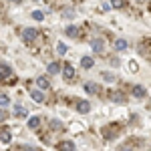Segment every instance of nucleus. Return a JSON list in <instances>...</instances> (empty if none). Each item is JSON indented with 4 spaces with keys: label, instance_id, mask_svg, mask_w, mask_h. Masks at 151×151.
Segmentation results:
<instances>
[{
    "label": "nucleus",
    "instance_id": "nucleus-13",
    "mask_svg": "<svg viewBox=\"0 0 151 151\" xmlns=\"http://www.w3.org/2000/svg\"><path fill=\"white\" fill-rule=\"evenodd\" d=\"M115 48L117 50H125V48H127V40H125V38H117L115 40Z\"/></svg>",
    "mask_w": 151,
    "mask_h": 151
},
{
    "label": "nucleus",
    "instance_id": "nucleus-24",
    "mask_svg": "<svg viewBox=\"0 0 151 151\" xmlns=\"http://www.w3.org/2000/svg\"><path fill=\"white\" fill-rule=\"evenodd\" d=\"M50 127H52V129H63V123L55 119V121H50Z\"/></svg>",
    "mask_w": 151,
    "mask_h": 151
},
{
    "label": "nucleus",
    "instance_id": "nucleus-14",
    "mask_svg": "<svg viewBox=\"0 0 151 151\" xmlns=\"http://www.w3.org/2000/svg\"><path fill=\"white\" fill-rule=\"evenodd\" d=\"M14 115L16 117H26V109H24L22 105H16V107H14Z\"/></svg>",
    "mask_w": 151,
    "mask_h": 151
},
{
    "label": "nucleus",
    "instance_id": "nucleus-19",
    "mask_svg": "<svg viewBox=\"0 0 151 151\" xmlns=\"http://www.w3.org/2000/svg\"><path fill=\"white\" fill-rule=\"evenodd\" d=\"M0 139H2V143H10V131H2Z\"/></svg>",
    "mask_w": 151,
    "mask_h": 151
},
{
    "label": "nucleus",
    "instance_id": "nucleus-11",
    "mask_svg": "<svg viewBox=\"0 0 151 151\" xmlns=\"http://www.w3.org/2000/svg\"><path fill=\"white\" fill-rule=\"evenodd\" d=\"M81 67L83 69H91V67H93V58L91 57H83L81 58Z\"/></svg>",
    "mask_w": 151,
    "mask_h": 151
},
{
    "label": "nucleus",
    "instance_id": "nucleus-4",
    "mask_svg": "<svg viewBox=\"0 0 151 151\" xmlns=\"http://www.w3.org/2000/svg\"><path fill=\"white\" fill-rule=\"evenodd\" d=\"M85 91L91 95H97L99 93V85H95V83H85Z\"/></svg>",
    "mask_w": 151,
    "mask_h": 151
},
{
    "label": "nucleus",
    "instance_id": "nucleus-25",
    "mask_svg": "<svg viewBox=\"0 0 151 151\" xmlns=\"http://www.w3.org/2000/svg\"><path fill=\"white\" fill-rule=\"evenodd\" d=\"M4 119H6V113H4V111L0 109V121H4Z\"/></svg>",
    "mask_w": 151,
    "mask_h": 151
},
{
    "label": "nucleus",
    "instance_id": "nucleus-21",
    "mask_svg": "<svg viewBox=\"0 0 151 151\" xmlns=\"http://www.w3.org/2000/svg\"><path fill=\"white\" fill-rule=\"evenodd\" d=\"M111 4H113L115 8H123V6H125V0H111Z\"/></svg>",
    "mask_w": 151,
    "mask_h": 151
},
{
    "label": "nucleus",
    "instance_id": "nucleus-8",
    "mask_svg": "<svg viewBox=\"0 0 151 151\" xmlns=\"http://www.w3.org/2000/svg\"><path fill=\"white\" fill-rule=\"evenodd\" d=\"M131 93L135 95V97H137V99H143V97H145V89H143V87H141V85H135V87H133V91H131Z\"/></svg>",
    "mask_w": 151,
    "mask_h": 151
},
{
    "label": "nucleus",
    "instance_id": "nucleus-23",
    "mask_svg": "<svg viewBox=\"0 0 151 151\" xmlns=\"http://www.w3.org/2000/svg\"><path fill=\"white\" fill-rule=\"evenodd\" d=\"M42 16H45V14H42L40 10H35V12H32V18H35V20H42Z\"/></svg>",
    "mask_w": 151,
    "mask_h": 151
},
{
    "label": "nucleus",
    "instance_id": "nucleus-17",
    "mask_svg": "<svg viewBox=\"0 0 151 151\" xmlns=\"http://www.w3.org/2000/svg\"><path fill=\"white\" fill-rule=\"evenodd\" d=\"M58 149H67V151H70V149H75V143H73V141H63V143L58 145Z\"/></svg>",
    "mask_w": 151,
    "mask_h": 151
},
{
    "label": "nucleus",
    "instance_id": "nucleus-10",
    "mask_svg": "<svg viewBox=\"0 0 151 151\" xmlns=\"http://www.w3.org/2000/svg\"><path fill=\"white\" fill-rule=\"evenodd\" d=\"M111 101H115V103H123V101H125V95L119 93V91H115V93H111Z\"/></svg>",
    "mask_w": 151,
    "mask_h": 151
},
{
    "label": "nucleus",
    "instance_id": "nucleus-27",
    "mask_svg": "<svg viewBox=\"0 0 151 151\" xmlns=\"http://www.w3.org/2000/svg\"><path fill=\"white\" fill-rule=\"evenodd\" d=\"M0 79H2V77H0Z\"/></svg>",
    "mask_w": 151,
    "mask_h": 151
},
{
    "label": "nucleus",
    "instance_id": "nucleus-15",
    "mask_svg": "<svg viewBox=\"0 0 151 151\" xmlns=\"http://www.w3.org/2000/svg\"><path fill=\"white\" fill-rule=\"evenodd\" d=\"M38 125H40V119L38 117H30L28 119V129H36Z\"/></svg>",
    "mask_w": 151,
    "mask_h": 151
},
{
    "label": "nucleus",
    "instance_id": "nucleus-6",
    "mask_svg": "<svg viewBox=\"0 0 151 151\" xmlns=\"http://www.w3.org/2000/svg\"><path fill=\"white\" fill-rule=\"evenodd\" d=\"M117 129L119 127H105L103 131H105V139H113L117 135Z\"/></svg>",
    "mask_w": 151,
    "mask_h": 151
},
{
    "label": "nucleus",
    "instance_id": "nucleus-7",
    "mask_svg": "<svg viewBox=\"0 0 151 151\" xmlns=\"http://www.w3.org/2000/svg\"><path fill=\"white\" fill-rule=\"evenodd\" d=\"M63 69H65V70H63V73H65V79H69V81H70V79L75 77V69H73V65H65Z\"/></svg>",
    "mask_w": 151,
    "mask_h": 151
},
{
    "label": "nucleus",
    "instance_id": "nucleus-2",
    "mask_svg": "<svg viewBox=\"0 0 151 151\" xmlns=\"http://www.w3.org/2000/svg\"><path fill=\"white\" fill-rule=\"evenodd\" d=\"M30 97L35 99L36 103H45V95H42V89H30Z\"/></svg>",
    "mask_w": 151,
    "mask_h": 151
},
{
    "label": "nucleus",
    "instance_id": "nucleus-12",
    "mask_svg": "<svg viewBox=\"0 0 151 151\" xmlns=\"http://www.w3.org/2000/svg\"><path fill=\"white\" fill-rule=\"evenodd\" d=\"M12 75V69L8 65H0V77H10Z\"/></svg>",
    "mask_w": 151,
    "mask_h": 151
},
{
    "label": "nucleus",
    "instance_id": "nucleus-5",
    "mask_svg": "<svg viewBox=\"0 0 151 151\" xmlns=\"http://www.w3.org/2000/svg\"><path fill=\"white\" fill-rule=\"evenodd\" d=\"M77 111H79V113H89V111H91V105H89V101H81V103L77 105Z\"/></svg>",
    "mask_w": 151,
    "mask_h": 151
},
{
    "label": "nucleus",
    "instance_id": "nucleus-1",
    "mask_svg": "<svg viewBox=\"0 0 151 151\" xmlns=\"http://www.w3.org/2000/svg\"><path fill=\"white\" fill-rule=\"evenodd\" d=\"M36 36H38V30H35V28H24V30H22V38L26 40V42L35 40Z\"/></svg>",
    "mask_w": 151,
    "mask_h": 151
},
{
    "label": "nucleus",
    "instance_id": "nucleus-22",
    "mask_svg": "<svg viewBox=\"0 0 151 151\" xmlns=\"http://www.w3.org/2000/svg\"><path fill=\"white\" fill-rule=\"evenodd\" d=\"M8 103H10V99H8L6 95H0V107H6Z\"/></svg>",
    "mask_w": 151,
    "mask_h": 151
},
{
    "label": "nucleus",
    "instance_id": "nucleus-26",
    "mask_svg": "<svg viewBox=\"0 0 151 151\" xmlns=\"http://www.w3.org/2000/svg\"><path fill=\"white\" fill-rule=\"evenodd\" d=\"M10 2H20V0H10Z\"/></svg>",
    "mask_w": 151,
    "mask_h": 151
},
{
    "label": "nucleus",
    "instance_id": "nucleus-16",
    "mask_svg": "<svg viewBox=\"0 0 151 151\" xmlns=\"http://www.w3.org/2000/svg\"><path fill=\"white\" fill-rule=\"evenodd\" d=\"M60 69H63V67H60L58 63H50V65H48V73H50V75H57Z\"/></svg>",
    "mask_w": 151,
    "mask_h": 151
},
{
    "label": "nucleus",
    "instance_id": "nucleus-18",
    "mask_svg": "<svg viewBox=\"0 0 151 151\" xmlns=\"http://www.w3.org/2000/svg\"><path fill=\"white\" fill-rule=\"evenodd\" d=\"M67 35L73 36V38H77V35H79V28H77V26H67Z\"/></svg>",
    "mask_w": 151,
    "mask_h": 151
},
{
    "label": "nucleus",
    "instance_id": "nucleus-9",
    "mask_svg": "<svg viewBox=\"0 0 151 151\" xmlns=\"http://www.w3.org/2000/svg\"><path fill=\"white\" fill-rule=\"evenodd\" d=\"M36 85H38V89H42V91H45V89H48V85H50V83H48L47 77H38V79H36Z\"/></svg>",
    "mask_w": 151,
    "mask_h": 151
},
{
    "label": "nucleus",
    "instance_id": "nucleus-3",
    "mask_svg": "<svg viewBox=\"0 0 151 151\" xmlns=\"http://www.w3.org/2000/svg\"><path fill=\"white\" fill-rule=\"evenodd\" d=\"M91 47H93V50H95V52H103L105 45H103V40H101V38H95L93 42H91Z\"/></svg>",
    "mask_w": 151,
    "mask_h": 151
},
{
    "label": "nucleus",
    "instance_id": "nucleus-20",
    "mask_svg": "<svg viewBox=\"0 0 151 151\" xmlns=\"http://www.w3.org/2000/svg\"><path fill=\"white\" fill-rule=\"evenodd\" d=\"M57 50H58V55H67V50H69V48L65 47L63 42H58V45H57Z\"/></svg>",
    "mask_w": 151,
    "mask_h": 151
}]
</instances>
